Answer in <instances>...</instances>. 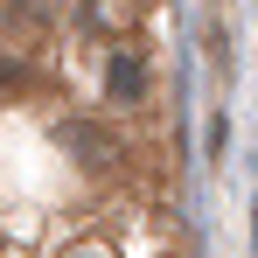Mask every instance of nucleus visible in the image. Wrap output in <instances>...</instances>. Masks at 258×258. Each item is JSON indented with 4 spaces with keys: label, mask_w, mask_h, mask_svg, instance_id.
Wrapping results in <instances>:
<instances>
[{
    "label": "nucleus",
    "mask_w": 258,
    "mask_h": 258,
    "mask_svg": "<svg viewBox=\"0 0 258 258\" xmlns=\"http://www.w3.org/2000/svg\"><path fill=\"white\" fill-rule=\"evenodd\" d=\"M140 84H147V70H140L133 56H119V63H112V91H119V98H140Z\"/></svg>",
    "instance_id": "nucleus-1"
}]
</instances>
